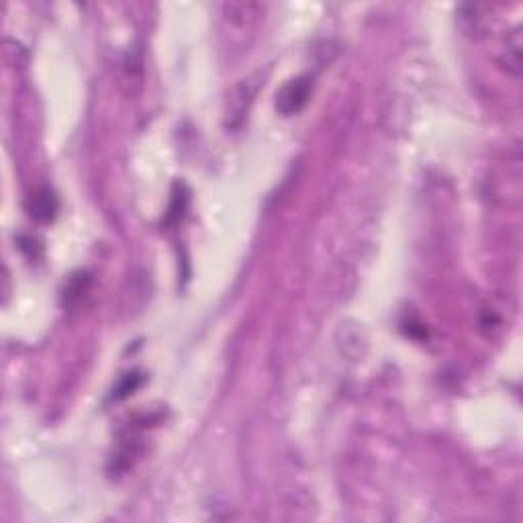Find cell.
Here are the masks:
<instances>
[{
    "label": "cell",
    "mask_w": 523,
    "mask_h": 523,
    "mask_svg": "<svg viewBox=\"0 0 523 523\" xmlns=\"http://www.w3.org/2000/svg\"><path fill=\"white\" fill-rule=\"evenodd\" d=\"M90 284V279L86 274H78L68 282V288H66V303L70 305L72 299H80V294L86 292V286Z\"/></svg>",
    "instance_id": "3"
},
{
    "label": "cell",
    "mask_w": 523,
    "mask_h": 523,
    "mask_svg": "<svg viewBox=\"0 0 523 523\" xmlns=\"http://www.w3.org/2000/svg\"><path fill=\"white\" fill-rule=\"evenodd\" d=\"M141 383V379L133 372V374H127V376H123L121 379V383H119V386L115 388V392H113V397L115 399H123V397H127L129 392H133L138 386H140Z\"/></svg>",
    "instance_id": "4"
},
{
    "label": "cell",
    "mask_w": 523,
    "mask_h": 523,
    "mask_svg": "<svg viewBox=\"0 0 523 523\" xmlns=\"http://www.w3.org/2000/svg\"><path fill=\"white\" fill-rule=\"evenodd\" d=\"M58 210V199L49 188H39L29 199V213L37 221H51Z\"/></svg>",
    "instance_id": "2"
},
{
    "label": "cell",
    "mask_w": 523,
    "mask_h": 523,
    "mask_svg": "<svg viewBox=\"0 0 523 523\" xmlns=\"http://www.w3.org/2000/svg\"><path fill=\"white\" fill-rule=\"evenodd\" d=\"M311 90H313V80L309 76H301L297 80H290L276 94V108L284 117L297 115L303 106L307 105Z\"/></svg>",
    "instance_id": "1"
}]
</instances>
